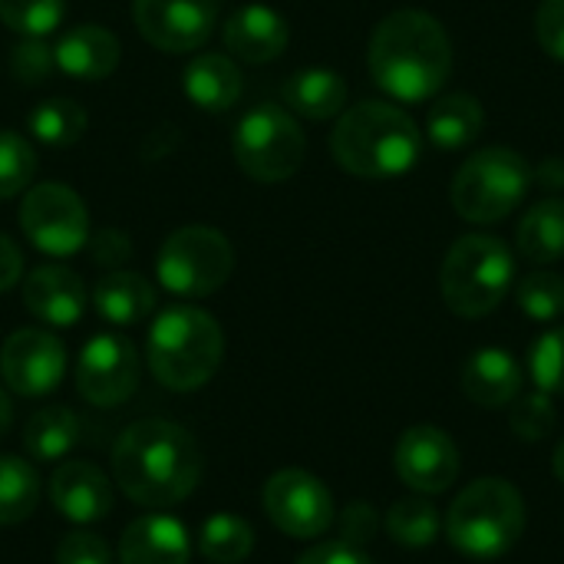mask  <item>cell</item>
<instances>
[{"mask_svg":"<svg viewBox=\"0 0 564 564\" xmlns=\"http://www.w3.org/2000/svg\"><path fill=\"white\" fill-rule=\"evenodd\" d=\"M202 449L172 420H139L112 443V479L145 509H172L202 482Z\"/></svg>","mask_w":564,"mask_h":564,"instance_id":"obj_1","label":"cell"},{"mask_svg":"<svg viewBox=\"0 0 564 564\" xmlns=\"http://www.w3.org/2000/svg\"><path fill=\"white\" fill-rule=\"evenodd\" d=\"M367 66L387 96L400 102H426L453 76V43L433 13L397 10L377 23Z\"/></svg>","mask_w":564,"mask_h":564,"instance_id":"obj_2","label":"cell"},{"mask_svg":"<svg viewBox=\"0 0 564 564\" xmlns=\"http://www.w3.org/2000/svg\"><path fill=\"white\" fill-rule=\"evenodd\" d=\"M330 152L357 178H397L420 162L423 132L406 109L367 99L340 112L330 132Z\"/></svg>","mask_w":564,"mask_h":564,"instance_id":"obj_3","label":"cell"},{"mask_svg":"<svg viewBox=\"0 0 564 564\" xmlns=\"http://www.w3.org/2000/svg\"><path fill=\"white\" fill-rule=\"evenodd\" d=\"M145 357L152 377L172 390V393H192L202 390L221 367L225 357V334L221 324L188 304L165 307L145 340Z\"/></svg>","mask_w":564,"mask_h":564,"instance_id":"obj_4","label":"cell"},{"mask_svg":"<svg viewBox=\"0 0 564 564\" xmlns=\"http://www.w3.org/2000/svg\"><path fill=\"white\" fill-rule=\"evenodd\" d=\"M522 532L525 499L512 482L496 476L466 486L446 512L449 545L469 558H499L519 545Z\"/></svg>","mask_w":564,"mask_h":564,"instance_id":"obj_5","label":"cell"},{"mask_svg":"<svg viewBox=\"0 0 564 564\" xmlns=\"http://www.w3.org/2000/svg\"><path fill=\"white\" fill-rule=\"evenodd\" d=\"M516 284V254L496 235H463L440 271L443 301L453 314L476 321L492 314Z\"/></svg>","mask_w":564,"mask_h":564,"instance_id":"obj_6","label":"cell"},{"mask_svg":"<svg viewBox=\"0 0 564 564\" xmlns=\"http://www.w3.org/2000/svg\"><path fill=\"white\" fill-rule=\"evenodd\" d=\"M532 169L522 152L506 145H489L469 155L453 175V208L473 225L506 221L529 195Z\"/></svg>","mask_w":564,"mask_h":564,"instance_id":"obj_7","label":"cell"},{"mask_svg":"<svg viewBox=\"0 0 564 564\" xmlns=\"http://www.w3.org/2000/svg\"><path fill=\"white\" fill-rule=\"evenodd\" d=\"M231 152L248 178L261 185H278L304 165L307 139L301 122L284 106L261 102L248 109L235 126Z\"/></svg>","mask_w":564,"mask_h":564,"instance_id":"obj_8","label":"cell"},{"mask_svg":"<svg viewBox=\"0 0 564 564\" xmlns=\"http://www.w3.org/2000/svg\"><path fill=\"white\" fill-rule=\"evenodd\" d=\"M231 271L235 248L218 228L208 225L175 228L155 254L159 284L175 297H208L225 288Z\"/></svg>","mask_w":564,"mask_h":564,"instance_id":"obj_9","label":"cell"},{"mask_svg":"<svg viewBox=\"0 0 564 564\" xmlns=\"http://www.w3.org/2000/svg\"><path fill=\"white\" fill-rule=\"evenodd\" d=\"M20 231L36 251L69 258L89 241L86 202L63 182L30 185L20 202Z\"/></svg>","mask_w":564,"mask_h":564,"instance_id":"obj_10","label":"cell"},{"mask_svg":"<svg viewBox=\"0 0 564 564\" xmlns=\"http://www.w3.org/2000/svg\"><path fill=\"white\" fill-rule=\"evenodd\" d=\"M261 506H264V516L271 519V525L291 539H317L334 525L330 489L304 469L274 473L264 482Z\"/></svg>","mask_w":564,"mask_h":564,"instance_id":"obj_11","label":"cell"},{"mask_svg":"<svg viewBox=\"0 0 564 564\" xmlns=\"http://www.w3.org/2000/svg\"><path fill=\"white\" fill-rule=\"evenodd\" d=\"M139 387V354L122 334H96L79 354L76 390L89 406H122Z\"/></svg>","mask_w":564,"mask_h":564,"instance_id":"obj_12","label":"cell"},{"mask_svg":"<svg viewBox=\"0 0 564 564\" xmlns=\"http://www.w3.org/2000/svg\"><path fill=\"white\" fill-rule=\"evenodd\" d=\"M135 30L162 53L202 50L215 30V0H132Z\"/></svg>","mask_w":564,"mask_h":564,"instance_id":"obj_13","label":"cell"},{"mask_svg":"<svg viewBox=\"0 0 564 564\" xmlns=\"http://www.w3.org/2000/svg\"><path fill=\"white\" fill-rule=\"evenodd\" d=\"M66 373V347L40 327L13 330L0 347V377L20 397H46Z\"/></svg>","mask_w":564,"mask_h":564,"instance_id":"obj_14","label":"cell"},{"mask_svg":"<svg viewBox=\"0 0 564 564\" xmlns=\"http://www.w3.org/2000/svg\"><path fill=\"white\" fill-rule=\"evenodd\" d=\"M397 473L420 496L446 492L459 476V449L440 426H413L397 443Z\"/></svg>","mask_w":564,"mask_h":564,"instance_id":"obj_15","label":"cell"},{"mask_svg":"<svg viewBox=\"0 0 564 564\" xmlns=\"http://www.w3.org/2000/svg\"><path fill=\"white\" fill-rule=\"evenodd\" d=\"M46 492H50L53 509L73 525H93L112 512V486L106 473L86 459L59 463L50 476Z\"/></svg>","mask_w":564,"mask_h":564,"instance_id":"obj_16","label":"cell"},{"mask_svg":"<svg viewBox=\"0 0 564 564\" xmlns=\"http://www.w3.org/2000/svg\"><path fill=\"white\" fill-rule=\"evenodd\" d=\"M23 307L50 327H73L86 311V284L66 264H40L23 281Z\"/></svg>","mask_w":564,"mask_h":564,"instance_id":"obj_17","label":"cell"},{"mask_svg":"<svg viewBox=\"0 0 564 564\" xmlns=\"http://www.w3.org/2000/svg\"><path fill=\"white\" fill-rule=\"evenodd\" d=\"M291 26L268 3H245L225 23V46L241 63H271L288 50Z\"/></svg>","mask_w":564,"mask_h":564,"instance_id":"obj_18","label":"cell"},{"mask_svg":"<svg viewBox=\"0 0 564 564\" xmlns=\"http://www.w3.org/2000/svg\"><path fill=\"white\" fill-rule=\"evenodd\" d=\"M192 539L175 516H139L122 529L119 564H188Z\"/></svg>","mask_w":564,"mask_h":564,"instance_id":"obj_19","label":"cell"},{"mask_svg":"<svg viewBox=\"0 0 564 564\" xmlns=\"http://www.w3.org/2000/svg\"><path fill=\"white\" fill-rule=\"evenodd\" d=\"M119 53L122 46L116 33L99 23H79L53 43L56 69L83 83L112 76V69L119 66Z\"/></svg>","mask_w":564,"mask_h":564,"instance_id":"obj_20","label":"cell"},{"mask_svg":"<svg viewBox=\"0 0 564 564\" xmlns=\"http://www.w3.org/2000/svg\"><path fill=\"white\" fill-rule=\"evenodd\" d=\"M463 393L482 410L509 406L522 393V370L516 357L502 347L476 350L463 367Z\"/></svg>","mask_w":564,"mask_h":564,"instance_id":"obj_21","label":"cell"},{"mask_svg":"<svg viewBox=\"0 0 564 564\" xmlns=\"http://www.w3.org/2000/svg\"><path fill=\"white\" fill-rule=\"evenodd\" d=\"M182 93L205 112H225L241 96V69L225 53H195L182 69Z\"/></svg>","mask_w":564,"mask_h":564,"instance_id":"obj_22","label":"cell"},{"mask_svg":"<svg viewBox=\"0 0 564 564\" xmlns=\"http://www.w3.org/2000/svg\"><path fill=\"white\" fill-rule=\"evenodd\" d=\"M93 307L102 321L116 327L142 324L155 311V288L139 271H109L93 288Z\"/></svg>","mask_w":564,"mask_h":564,"instance_id":"obj_23","label":"cell"},{"mask_svg":"<svg viewBox=\"0 0 564 564\" xmlns=\"http://www.w3.org/2000/svg\"><path fill=\"white\" fill-rule=\"evenodd\" d=\"M486 129V109L473 93L440 96L426 112V135L436 149L456 152L473 145Z\"/></svg>","mask_w":564,"mask_h":564,"instance_id":"obj_24","label":"cell"},{"mask_svg":"<svg viewBox=\"0 0 564 564\" xmlns=\"http://www.w3.org/2000/svg\"><path fill=\"white\" fill-rule=\"evenodd\" d=\"M284 106H291V112L324 122L344 112L347 106V79L337 69H324V66H311V69H297L284 89Z\"/></svg>","mask_w":564,"mask_h":564,"instance_id":"obj_25","label":"cell"},{"mask_svg":"<svg viewBox=\"0 0 564 564\" xmlns=\"http://www.w3.org/2000/svg\"><path fill=\"white\" fill-rule=\"evenodd\" d=\"M516 248L532 264H555L564 258V198L532 205L516 231Z\"/></svg>","mask_w":564,"mask_h":564,"instance_id":"obj_26","label":"cell"},{"mask_svg":"<svg viewBox=\"0 0 564 564\" xmlns=\"http://www.w3.org/2000/svg\"><path fill=\"white\" fill-rule=\"evenodd\" d=\"M83 423L69 406H43L26 420L23 449L33 463H59L79 443Z\"/></svg>","mask_w":564,"mask_h":564,"instance_id":"obj_27","label":"cell"},{"mask_svg":"<svg viewBox=\"0 0 564 564\" xmlns=\"http://www.w3.org/2000/svg\"><path fill=\"white\" fill-rule=\"evenodd\" d=\"M86 112L79 102L66 99V96H53V99H43L33 106V112L26 116V126H30V135L50 149H66L73 142L83 139L86 132Z\"/></svg>","mask_w":564,"mask_h":564,"instance_id":"obj_28","label":"cell"},{"mask_svg":"<svg viewBox=\"0 0 564 564\" xmlns=\"http://www.w3.org/2000/svg\"><path fill=\"white\" fill-rule=\"evenodd\" d=\"M40 506V476L20 456H0V525L26 522Z\"/></svg>","mask_w":564,"mask_h":564,"instance_id":"obj_29","label":"cell"},{"mask_svg":"<svg viewBox=\"0 0 564 564\" xmlns=\"http://www.w3.org/2000/svg\"><path fill=\"white\" fill-rule=\"evenodd\" d=\"M198 552L212 564H241L254 552V529L241 516L218 512L202 525Z\"/></svg>","mask_w":564,"mask_h":564,"instance_id":"obj_30","label":"cell"},{"mask_svg":"<svg viewBox=\"0 0 564 564\" xmlns=\"http://www.w3.org/2000/svg\"><path fill=\"white\" fill-rule=\"evenodd\" d=\"M387 532L400 549H426L440 535V512L420 496H406L390 506Z\"/></svg>","mask_w":564,"mask_h":564,"instance_id":"obj_31","label":"cell"},{"mask_svg":"<svg viewBox=\"0 0 564 564\" xmlns=\"http://www.w3.org/2000/svg\"><path fill=\"white\" fill-rule=\"evenodd\" d=\"M66 17V0H0V23L20 36H50Z\"/></svg>","mask_w":564,"mask_h":564,"instance_id":"obj_32","label":"cell"},{"mask_svg":"<svg viewBox=\"0 0 564 564\" xmlns=\"http://www.w3.org/2000/svg\"><path fill=\"white\" fill-rule=\"evenodd\" d=\"M516 301L532 321H558L564 314V278L539 268L516 284Z\"/></svg>","mask_w":564,"mask_h":564,"instance_id":"obj_33","label":"cell"},{"mask_svg":"<svg viewBox=\"0 0 564 564\" xmlns=\"http://www.w3.org/2000/svg\"><path fill=\"white\" fill-rule=\"evenodd\" d=\"M33 172H36L33 145L13 129H0V198L23 195L26 185L33 182Z\"/></svg>","mask_w":564,"mask_h":564,"instance_id":"obj_34","label":"cell"},{"mask_svg":"<svg viewBox=\"0 0 564 564\" xmlns=\"http://www.w3.org/2000/svg\"><path fill=\"white\" fill-rule=\"evenodd\" d=\"M532 380L539 383L542 393H562L564 397V327H555L549 334H542L532 344Z\"/></svg>","mask_w":564,"mask_h":564,"instance_id":"obj_35","label":"cell"},{"mask_svg":"<svg viewBox=\"0 0 564 564\" xmlns=\"http://www.w3.org/2000/svg\"><path fill=\"white\" fill-rule=\"evenodd\" d=\"M558 423V413H555V403L549 393H529V397H519L516 400V410H512V430L519 440L525 443H539L545 436H552Z\"/></svg>","mask_w":564,"mask_h":564,"instance_id":"obj_36","label":"cell"},{"mask_svg":"<svg viewBox=\"0 0 564 564\" xmlns=\"http://www.w3.org/2000/svg\"><path fill=\"white\" fill-rule=\"evenodd\" d=\"M53 69H56V56H53V46L46 43V36H23L10 53V73L23 86L43 83Z\"/></svg>","mask_w":564,"mask_h":564,"instance_id":"obj_37","label":"cell"},{"mask_svg":"<svg viewBox=\"0 0 564 564\" xmlns=\"http://www.w3.org/2000/svg\"><path fill=\"white\" fill-rule=\"evenodd\" d=\"M56 564H112V552L93 532H69L56 545Z\"/></svg>","mask_w":564,"mask_h":564,"instance_id":"obj_38","label":"cell"},{"mask_svg":"<svg viewBox=\"0 0 564 564\" xmlns=\"http://www.w3.org/2000/svg\"><path fill=\"white\" fill-rule=\"evenodd\" d=\"M535 36L539 46L564 63V0H542L535 10Z\"/></svg>","mask_w":564,"mask_h":564,"instance_id":"obj_39","label":"cell"},{"mask_svg":"<svg viewBox=\"0 0 564 564\" xmlns=\"http://www.w3.org/2000/svg\"><path fill=\"white\" fill-rule=\"evenodd\" d=\"M89 254L99 268L116 271L119 264H126L132 258V238L122 228H99L96 235H89Z\"/></svg>","mask_w":564,"mask_h":564,"instance_id":"obj_40","label":"cell"},{"mask_svg":"<svg viewBox=\"0 0 564 564\" xmlns=\"http://www.w3.org/2000/svg\"><path fill=\"white\" fill-rule=\"evenodd\" d=\"M377 529H380L377 509L367 506V502H354V506L344 512V519H340V542L364 549V545L377 535Z\"/></svg>","mask_w":564,"mask_h":564,"instance_id":"obj_41","label":"cell"},{"mask_svg":"<svg viewBox=\"0 0 564 564\" xmlns=\"http://www.w3.org/2000/svg\"><path fill=\"white\" fill-rule=\"evenodd\" d=\"M297 564H373L370 555H364V549L347 545V542H321L314 549H307Z\"/></svg>","mask_w":564,"mask_h":564,"instance_id":"obj_42","label":"cell"},{"mask_svg":"<svg viewBox=\"0 0 564 564\" xmlns=\"http://www.w3.org/2000/svg\"><path fill=\"white\" fill-rule=\"evenodd\" d=\"M23 278V254L20 248L0 231V294L10 291Z\"/></svg>","mask_w":564,"mask_h":564,"instance_id":"obj_43","label":"cell"},{"mask_svg":"<svg viewBox=\"0 0 564 564\" xmlns=\"http://www.w3.org/2000/svg\"><path fill=\"white\" fill-rule=\"evenodd\" d=\"M539 182H542V188H552V192H558L564 188V159L558 155H549L542 165H539Z\"/></svg>","mask_w":564,"mask_h":564,"instance_id":"obj_44","label":"cell"},{"mask_svg":"<svg viewBox=\"0 0 564 564\" xmlns=\"http://www.w3.org/2000/svg\"><path fill=\"white\" fill-rule=\"evenodd\" d=\"M10 426H13V403H10V397L0 390V440L7 436Z\"/></svg>","mask_w":564,"mask_h":564,"instance_id":"obj_45","label":"cell"},{"mask_svg":"<svg viewBox=\"0 0 564 564\" xmlns=\"http://www.w3.org/2000/svg\"><path fill=\"white\" fill-rule=\"evenodd\" d=\"M552 466H555V476H558V482L564 486V440L558 443V449H555V459H552Z\"/></svg>","mask_w":564,"mask_h":564,"instance_id":"obj_46","label":"cell"}]
</instances>
